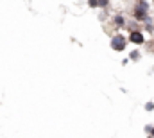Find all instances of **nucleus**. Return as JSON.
I'll return each instance as SVG.
<instances>
[{"instance_id": "f257e3e1", "label": "nucleus", "mask_w": 154, "mask_h": 138, "mask_svg": "<svg viewBox=\"0 0 154 138\" xmlns=\"http://www.w3.org/2000/svg\"><path fill=\"white\" fill-rule=\"evenodd\" d=\"M151 16V4L149 0H134V5L131 9V18L138 22L140 25L145 24Z\"/></svg>"}, {"instance_id": "f03ea898", "label": "nucleus", "mask_w": 154, "mask_h": 138, "mask_svg": "<svg viewBox=\"0 0 154 138\" xmlns=\"http://www.w3.org/2000/svg\"><path fill=\"white\" fill-rule=\"evenodd\" d=\"M127 45H129L127 36H124L122 33L113 34V36H111V39H109V47H111V50H113V52H124V50L127 49Z\"/></svg>"}, {"instance_id": "7ed1b4c3", "label": "nucleus", "mask_w": 154, "mask_h": 138, "mask_svg": "<svg viewBox=\"0 0 154 138\" xmlns=\"http://www.w3.org/2000/svg\"><path fill=\"white\" fill-rule=\"evenodd\" d=\"M127 41H129L131 45H134V47H143V45H145V41H147L143 29L129 31V34H127Z\"/></svg>"}, {"instance_id": "20e7f679", "label": "nucleus", "mask_w": 154, "mask_h": 138, "mask_svg": "<svg viewBox=\"0 0 154 138\" xmlns=\"http://www.w3.org/2000/svg\"><path fill=\"white\" fill-rule=\"evenodd\" d=\"M111 24H113V27H115L116 31H122V29L127 27V18H125L122 13H115V14L111 16Z\"/></svg>"}, {"instance_id": "39448f33", "label": "nucleus", "mask_w": 154, "mask_h": 138, "mask_svg": "<svg viewBox=\"0 0 154 138\" xmlns=\"http://www.w3.org/2000/svg\"><path fill=\"white\" fill-rule=\"evenodd\" d=\"M143 25V33H149V34H154V20L149 16V20L145 22V24H142Z\"/></svg>"}, {"instance_id": "423d86ee", "label": "nucleus", "mask_w": 154, "mask_h": 138, "mask_svg": "<svg viewBox=\"0 0 154 138\" xmlns=\"http://www.w3.org/2000/svg\"><path fill=\"white\" fill-rule=\"evenodd\" d=\"M140 59H142V52L138 49H134V50L129 52V61H140Z\"/></svg>"}, {"instance_id": "0eeeda50", "label": "nucleus", "mask_w": 154, "mask_h": 138, "mask_svg": "<svg viewBox=\"0 0 154 138\" xmlns=\"http://www.w3.org/2000/svg\"><path fill=\"white\" fill-rule=\"evenodd\" d=\"M109 4H111V0H99V9L106 11V9L109 7Z\"/></svg>"}, {"instance_id": "6e6552de", "label": "nucleus", "mask_w": 154, "mask_h": 138, "mask_svg": "<svg viewBox=\"0 0 154 138\" xmlns=\"http://www.w3.org/2000/svg\"><path fill=\"white\" fill-rule=\"evenodd\" d=\"M143 109H145L147 113H151V111H154V102H152V101H147V102L143 104Z\"/></svg>"}, {"instance_id": "1a4fd4ad", "label": "nucleus", "mask_w": 154, "mask_h": 138, "mask_svg": "<svg viewBox=\"0 0 154 138\" xmlns=\"http://www.w3.org/2000/svg\"><path fill=\"white\" fill-rule=\"evenodd\" d=\"M88 7L90 9H99V0H88Z\"/></svg>"}, {"instance_id": "9d476101", "label": "nucleus", "mask_w": 154, "mask_h": 138, "mask_svg": "<svg viewBox=\"0 0 154 138\" xmlns=\"http://www.w3.org/2000/svg\"><path fill=\"white\" fill-rule=\"evenodd\" d=\"M151 129H152V124H147V126H145V127H143V131H145V133H147V135H149V133H151Z\"/></svg>"}, {"instance_id": "9b49d317", "label": "nucleus", "mask_w": 154, "mask_h": 138, "mask_svg": "<svg viewBox=\"0 0 154 138\" xmlns=\"http://www.w3.org/2000/svg\"><path fill=\"white\" fill-rule=\"evenodd\" d=\"M120 63H122V67H125V65H127V63H129V58H124V59H122V61H120Z\"/></svg>"}, {"instance_id": "f8f14e48", "label": "nucleus", "mask_w": 154, "mask_h": 138, "mask_svg": "<svg viewBox=\"0 0 154 138\" xmlns=\"http://www.w3.org/2000/svg\"><path fill=\"white\" fill-rule=\"evenodd\" d=\"M149 136H152V138H154V124H152V129H151V133H149Z\"/></svg>"}]
</instances>
